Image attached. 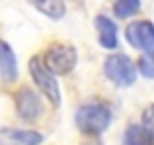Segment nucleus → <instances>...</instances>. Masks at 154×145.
<instances>
[{"mask_svg": "<svg viewBox=\"0 0 154 145\" xmlns=\"http://www.w3.org/2000/svg\"><path fill=\"white\" fill-rule=\"evenodd\" d=\"M77 127L88 136H97L111 125V109L102 102H88L77 109Z\"/></svg>", "mask_w": 154, "mask_h": 145, "instance_id": "f257e3e1", "label": "nucleus"}, {"mask_svg": "<svg viewBox=\"0 0 154 145\" xmlns=\"http://www.w3.org/2000/svg\"><path fill=\"white\" fill-rule=\"evenodd\" d=\"M29 75H32L34 84L38 86V91L43 93L54 106L61 104V91H59V82H57V75L52 70H48V66L43 63V59H29Z\"/></svg>", "mask_w": 154, "mask_h": 145, "instance_id": "f03ea898", "label": "nucleus"}, {"mask_svg": "<svg viewBox=\"0 0 154 145\" xmlns=\"http://www.w3.org/2000/svg\"><path fill=\"white\" fill-rule=\"evenodd\" d=\"M43 63L48 66V70L57 75H68L77 63V50L68 43H54L45 50Z\"/></svg>", "mask_w": 154, "mask_h": 145, "instance_id": "7ed1b4c3", "label": "nucleus"}, {"mask_svg": "<svg viewBox=\"0 0 154 145\" xmlns=\"http://www.w3.org/2000/svg\"><path fill=\"white\" fill-rule=\"evenodd\" d=\"M104 72L118 86H131L136 82V66L125 54H109L104 61Z\"/></svg>", "mask_w": 154, "mask_h": 145, "instance_id": "20e7f679", "label": "nucleus"}, {"mask_svg": "<svg viewBox=\"0 0 154 145\" xmlns=\"http://www.w3.org/2000/svg\"><path fill=\"white\" fill-rule=\"evenodd\" d=\"M125 36L129 41V45L136 50L154 48V25L149 20H134V23H129L125 29Z\"/></svg>", "mask_w": 154, "mask_h": 145, "instance_id": "39448f33", "label": "nucleus"}, {"mask_svg": "<svg viewBox=\"0 0 154 145\" xmlns=\"http://www.w3.org/2000/svg\"><path fill=\"white\" fill-rule=\"evenodd\" d=\"M16 109H18V116L25 118V120H34L41 113V102H38V95L32 91V88H20L16 93Z\"/></svg>", "mask_w": 154, "mask_h": 145, "instance_id": "423d86ee", "label": "nucleus"}, {"mask_svg": "<svg viewBox=\"0 0 154 145\" xmlns=\"http://www.w3.org/2000/svg\"><path fill=\"white\" fill-rule=\"evenodd\" d=\"M43 136L32 129H11L5 127L0 129V145H38Z\"/></svg>", "mask_w": 154, "mask_h": 145, "instance_id": "0eeeda50", "label": "nucleus"}, {"mask_svg": "<svg viewBox=\"0 0 154 145\" xmlns=\"http://www.w3.org/2000/svg\"><path fill=\"white\" fill-rule=\"evenodd\" d=\"M0 77L2 82H14L18 77V66H16V54L9 48V43L0 39Z\"/></svg>", "mask_w": 154, "mask_h": 145, "instance_id": "6e6552de", "label": "nucleus"}, {"mask_svg": "<svg viewBox=\"0 0 154 145\" xmlns=\"http://www.w3.org/2000/svg\"><path fill=\"white\" fill-rule=\"evenodd\" d=\"M95 27H97V34H100V45L106 50H113L118 45V29H116L113 20L106 18V16H97Z\"/></svg>", "mask_w": 154, "mask_h": 145, "instance_id": "1a4fd4ad", "label": "nucleus"}, {"mask_svg": "<svg viewBox=\"0 0 154 145\" xmlns=\"http://www.w3.org/2000/svg\"><path fill=\"white\" fill-rule=\"evenodd\" d=\"M29 5L36 7L41 14H45L52 20L63 18V14H66V2L63 0H29Z\"/></svg>", "mask_w": 154, "mask_h": 145, "instance_id": "9d476101", "label": "nucleus"}, {"mask_svg": "<svg viewBox=\"0 0 154 145\" xmlns=\"http://www.w3.org/2000/svg\"><path fill=\"white\" fill-rule=\"evenodd\" d=\"M122 145H154V136L143 125H131L122 136Z\"/></svg>", "mask_w": 154, "mask_h": 145, "instance_id": "9b49d317", "label": "nucleus"}, {"mask_svg": "<svg viewBox=\"0 0 154 145\" xmlns=\"http://www.w3.org/2000/svg\"><path fill=\"white\" fill-rule=\"evenodd\" d=\"M140 9V0H116L113 14L116 18H131L134 14H138Z\"/></svg>", "mask_w": 154, "mask_h": 145, "instance_id": "f8f14e48", "label": "nucleus"}, {"mask_svg": "<svg viewBox=\"0 0 154 145\" xmlns=\"http://www.w3.org/2000/svg\"><path fill=\"white\" fill-rule=\"evenodd\" d=\"M138 72H143L145 77H149V79H154V48L143 50V54L138 59Z\"/></svg>", "mask_w": 154, "mask_h": 145, "instance_id": "ddd939ff", "label": "nucleus"}, {"mask_svg": "<svg viewBox=\"0 0 154 145\" xmlns=\"http://www.w3.org/2000/svg\"><path fill=\"white\" fill-rule=\"evenodd\" d=\"M143 127L154 136V104H149L147 109L143 111Z\"/></svg>", "mask_w": 154, "mask_h": 145, "instance_id": "4468645a", "label": "nucleus"}, {"mask_svg": "<svg viewBox=\"0 0 154 145\" xmlns=\"http://www.w3.org/2000/svg\"><path fill=\"white\" fill-rule=\"evenodd\" d=\"M82 145H102V143H100V140L95 138V136H91V138H88V140H84Z\"/></svg>", "mask_w": 154, "mask_h": 145, "instance_id": "2eb2a0df", "label": "nucleus"}]
</instances>
